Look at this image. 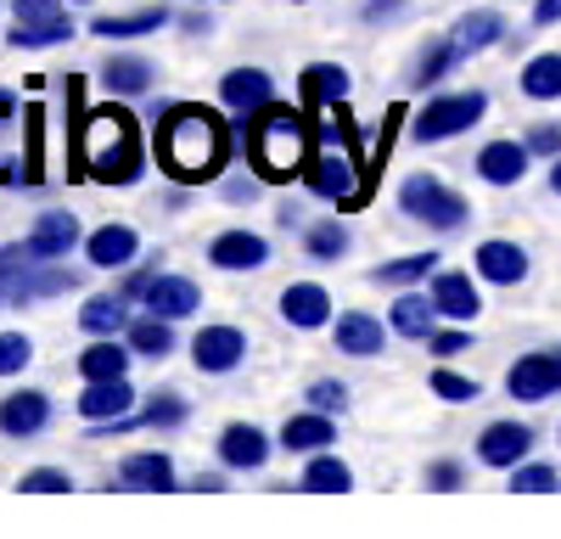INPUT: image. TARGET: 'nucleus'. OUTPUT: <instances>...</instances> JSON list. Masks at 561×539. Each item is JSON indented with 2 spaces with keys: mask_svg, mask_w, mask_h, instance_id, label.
Wrapping results in <instances>:
<instances>
[{
  "mask_svg": "<svg viewBox=\"0 0 561 539\" xmlns=\"http://www.w3.org/2000/svg\"><path fill=\"white\" fill-rule=\"evenodd\" d=\"M304 186L325 203H337V208H365L370 192H377V163L365 158L359 147V129L348 113H332V124L320 129V147L309 152V169H304Z\"/></svg>",
  "mask_w": 561,
  "mask_h": 539,
  "instance_id": "1",
  "label": "nucleus"
},
{
  "mask_svg": "<svg viewBox=\"0 0 561 539\" xmlns=\"http://www.w3.org/2000/svg\"><path fill=\"white\" fill-rule=\"evenodd\" d=\"M225 152H230V135H225V124L208 107L185 102V107H169L163 113V124H158V163L174 180H185V186L214 180L219 163H225Z\"/></svg>",
  "mask_w": 561,
  "mask_h": 539,
  "instance_id": "2",
  "label": "nucleus"
},
{
  "mask_svg": "<svg viewBox=\"0 0 561 539\" xmlns=\"http://www.w3.org/2000/svg\"><path fill=\"white\" fill-rule=\"evenodd\" d=\"M140 169V124L124 107H96L73 129V180H135Z\"/></svg>",
  "mask_w": 561,
  "mask_h": 539,
  "instance_id": "3",
  "label": "nucleus"
},
{
  "mask_svg": "<svg viewBox=\"0 0 561 539\" xmlns=\"http://www.w3.org/2000/svg\"><path fill=\"white\" fill-rule=\"evenodd\" d=\"M309 152H314V135H309V118L293 113V107H259L248 118V158L264 180H293L309 169Z\"/></svg>",
  "mask_w": 561,
  "mask_h": 539,
  "instance_id": "4",
  "label": "nucleus"
},
{
  "mask_svg": "<svg viewBox=\"0 0 561 539\" xmlns=\"http://www.w3.org/2000/svg\"><path fill=\"white\" fill-rule=\"evenodd\" d=\"M399 208L421 225H433V231H455V225H466V197L449 192L444 180L433 174H410L404 186H399Z\"/></svg>",
  "mask_w": 561,
  "mask_h": 539,
  "instance_id": "5",
  "label": "nucleus"
},
{
  "mask_svg": "<svg viewBox=\"0 0 561 539\" xmlns=\"http://www.w3.org/2000/svg\"><path fill=\"white\" fill-rule=\"evenodd\" d=\"M483 96L478 90H449V96H438V102H427L415 113V124H410V135L421 147H433V141H449V135H460V129H472L478 118H483Z\"/></svg>",
  "mask_w": 561,
  "mask_h": 539,
  "instance_id": "6",
  "label": "nucleus"
},
{
  "mask_svg": "<svg viewBox=\"0 0 561 539\" xmlns=\"http://www.w3.org/2000/svg\"><path fill=\"white\" fill-rule=\"evenodd\" d=\"M12 45H23V51H39V45H62L73 39V18L57 7V0H12Z\"/></svg>",
  "mask_w": 561,
  "mask_h": 539,
  "instance_id": "7",
  "label": "nucleus"
},
{
  "mask_svg": "<svg viewBox=\"0 0 561 539\" xmlns=\"http://www.w3.org/2000/svg\"><path fill=\"white\" fill-rule=\"evenodd\" d=\"M505 388H511V399H523V404H539V399L561 393V348H539V354H523L517 366H511Z\"/></svg>",
  "mask_w": 561,
  "mask_h": 539,
  "instance_id": "8",
  "label": "nucleus"
},
{
  "mask_svg": "<svg viewBox=\"0 0 561 539\" xmlns=\"http://www.w3.org/2000/svg\"><path fill=\"white\" fill-rule=\"evenodd\" d=\"M219 102L237 113V118H253L259 107L275 102V84H270L264 68H230V73L219 79Z\"/></svg>",
  "mask_w": 561,
  "mask_h": 539,
  "instance_id": "9",
  "label": "nucleus"
},
{
  "mask_svg": "<svg viewBox=\"0 0 561 539\" xmlns=\"http://www.w3.org/2000/svg\"><path fill=\"white\" fill-rule=\"evenodd\" d=\"M242 354H248V337L237 326H203L192 337V359H197V371H237L242 366Z\"/></svg>",
  "mask_w": 561,
  "mask_h": 539,
  "instance_id": "10",
  "label": "nucleus"
},
{
  "mask_svg": "<svg viewBox=\"0 0 561 539\" xmlns=\"http://www.w3.org/2000/svg\"><path fill=\"white\" fill-rule=\"evenodd\" d=\"M528 449H534V433L523 422H494L478 438V461L483 467H517V461H528Z\"/></svg>",
  "mask_w": 561,
  "mask_h": 539,
  "instance_id": "11",
  "label": "nucleus"
},
{
  "mask_svg": "<svg viewBox=\"0 0 561 539\" xmlns=\"http://www.w3.org/2000/svg\"><path fill=\"white\" fill-rule=\"evenodd\" d=\"M140 298H147V309L163 314V321H185V314H197V303H203L197 282H185V276H152L140 287Z\"/></svg>",
  "mask_w": 561,
  "mask_h": 539,
  "instance_id": "12",
  "label": "nucleus"
},
{
  "mask_svg": "<svg viewBox=\"0 0 561 539\" xmlns=\"http://www.w3.org/2000/svg\"><path fill=\"white\" fill-rule=\"evenodd\" d=\"M34 282H39L34 248H28V242H7V248H0V303L34 298Z\"/></svg>",
  "mask_w": 561,
  "mask_h": 539,
  "instance_id": "13",
  "label": "nucleus"
},
{
  "mask_svg": "<svg viewBox=\"0 0 561 539\" xmlns=\"http://www.w3.org/2000/svg\"><path fill=\"white\" fill-rule=\"evenodd\" d=\"M528 141H489L478 152V174L489 180V186H517V180L528 174Z\"/></svg>",
  "mask_w": 561,
  "mask_h": 539,
  "instance_id": "14",
  "label": "nucleus"
},
{
  "mask_svg": "<svg viewBox=\"0 0 561 539\" xmlns=\"http://www.w3.org/2000/svg\"><path fill=\"white\" fill-rule=\"evenodd\" d=\"M325 314H332V298H325V287H314V282H298V287L280 293V321L298 326V332L325 326Z\"/></svg>",
  "mask_w": 561,
  "mask_h": 539,
  "instance_id": "15",
  "label": "nucleus"
},
{
  "mask_svg": "<svg viewBox=\"0 0 561 539\" xmlns=\"http://www.w3.org/2000/svg\"><path fill=\"white\" fill-rule=\"evenodd\" d=\"M45 422H51V399H45V393L23 388V393H12V399H0V433L28 438V433H39Z\"/></svg>",
  "mask_w": 561,
  "mask_h": 539,
  "instance_id": "16",
  "label": "nucleus"
},
{
  "mask_svg": "<svg viewBox=\"0 0 561 539\" xmlns=\"http://www.w3.org/2000/svg\"><path fill=\"white\" fill-rule=\"evenodd\" d=\"M219 461L237 467V472H253V467L270 461V438H264L259 427H248V422L225 427V433H219Z\"/></svg>",
  "mask_w": 561,
  "mask_h": 539,
  "instance_id": "17",
  "label": "nucleus"
},
{
  "mask_svg": "<svg viewBox=\"0 0 561 539\" xmlns=\"http://www.w3.org/2000/svg\"><path fill=\"white\" fill-rule=\"evenodd\" d=\"M478 276L494 287H517L528 276V253L517 242H483L478 248Z\"/></svg>",
  "mask_w": 561,
  "mask_h": 539,
  "instance_id": "18",
  "label": "nucleus"
},
{
  "mask_svg": "<svg viewBox=\"0 0 561 539\" xmlns=\"http://www.w3.org/2000/svg\"><path fill=\"white\" fill-rule=\"evenodd\" d=\"M129 404H135L129 382H124V377H107V382H90V388H84L79 411H84V422H124Z\"/></svg>",
  "mask_w": 561,
  "mask_h": 539,
  "instance_id": "19",
  "label": "nucleus"
},
{
  "mask_svg": "<svg viewBox=\"0 0 561 539\" xmlns=\"http://www.w3.org/2000/svg\"><path fill=\"white\" fill-rule=\"evenodd\" d=\"M84 253H90V264H96V270H124V264H135L140 237L129 231V225H102V231L84 242Z\"/></svg>",
  "mask_w": 561,
  "mask_h": 539,
  "instance_id": "20",
  "label": "nucleus"
},
{
  "mask_svg": "<svg viewBox=\"0 0 561 539\" xmlns=\"http://www.w3.org/2000/svg\"><path fill=\"white\" fill-rule=\"evenodd\" d=\"M73 242H79V219L73 214H45L34 225V237H28V248H34L39 264H57L62 253H73Z\"/></svg>",
  "mask_w": 561,
  "mask_h": 539,
  "instance_id": "21",
  "label": "nucleus"
},
{
  "mask_svg": "<svg viewBox=\"0 0 561 539\" xmlns=\"http://www.w3.org/2000/svg\"><path fill=\"white\" fill-rule=\"evenodd\" d=\"M208 259H214L219 270H259V264L270 259V242L253 237V231H225V237H214Z\"/></svg>",
  "mask_w": 561,
  "mask_h": 539,
  "instance_id": "22",
  "label": "nucleus"
},
{
  "mask_svg": "<svg viewBox=\"0 0 561 539\" xmlns=\"http://www.w3.org/2000/svg\"><path fill=\"white\" fill-rule=\"evenodd\" d=\"M433 303H438V314H449V321H460V326L483 309V303H478V287L466 282L460 270H444V276L433 282Z\"/></svg>",
  "mask_w": 561,
  "mask_h": 539,
  "instance_id": "23",
  "label": "nucleus"
},
{
  "mask_svg": "<svg viewBox=\"0 0 561 539\" xmlns=\"http://www.w3.org/2000/svg\"><path fill=\"white\" fill-rule=\"evenodd\" d=\"M337 354H354V359L382 354V321H377V314H365V309L343 314V321H337Z\"/></svg>",
  "mask_w": 561,
  "mask_h": 539,
  "instance_id": "24",
  "label": "nucleus"
},
{
  "mask_svg": "<svg viewBox=\"0 0 561 539\" xmlns=\"http://www.w3.org/2000/svg\"><path fill=\"white\" fill-rule=\"evenodd\" d=\"M455 51L460 57H472V51H489L494 39H505V18L500 12H466L460 23H455Z\"/></svg>",
  "mask_w": 561,
  "mask_h": 539,
  "instance_id": "25",
  "label": "nucleus"
},
{
  "mask_svg": "<svg viewBox=\"0 0 561 539\" xmlns=\"http://www.w3.org/2000/svg\"><path fill=\"white\" fill-rule=\"evenodd\" d=\"M325 444H337V433H332V416H325V411L293 416L287 427H280V449H304V456H314V449H325Z\"/></svg>",
  "mask_w": 561,
  "mask_h": 539,
  "instance_id": "26",
  "label": "nucleus"
},
{
  "mask_svg": "<svg viewBox=\"0 0 561 539\" xmlns=\"http://www.w3.org/2000/svg\"><path fill=\"white\" fill-rule=\"evenodd\" d=\"M343 96H348V68H337V62H314V68H304V102H309V107L343 102Z\"/></svg>",
  "mask_w": 561,
  "mask_h": 539,
  "instance_id": "27",
  "label": "nucleus"
},
{
  "mask_svg": "<svg viewBox=\"0 0 561 539\" xmlns=\"http://www.w3.org/2000/svg\"><path fill=\"white\" fill-rule=\"evenodd\" d=\"M102 84L118 90V96H140V90H152V62L147 57H107Z\"/></svg>",
  "mask_w": 561,
  "mask_h": 539,
  "instance_id": "28",
  "label": "nucleus"
},
{
  "mask_svg": "<svg viewBox=\"0 0 561 539\" xmlns=\"http://www.w3.org/2000/svg\"><path fill=\"white\" fill-rule=\"evenodd\" d=\"M393 332L399 337H433V321H438V303L433 298H415V293H404L399 303H393Z\"/></svg>",
  "mask_w": 561,
  "mask_h": 539,
  "instance_id": "29",
  "label": "nucleus"
},
{
  "mask_svg": "<svg viewBox=\"0 0 561 539\" xmlns=\"http://www.w3.org/2000/svg\"><path fill=\"white\" fill-rule=\"evenodd\" d=\"M118 478L129 483V489H174V461L169 456H124V467H118Z\"/></svg>",
  "mask_w": 561,
  "mask_h": 539,
  "instance_id": "30",
  "label": "nucleus"
},
{
  "mask_svg": "<svg viewBox=\"0 0 561 539\" xmlns=\"http://www.w3.org/2000/svg\"><path fill=\"white\" fill-rule=\"evenodd\" d=\"M523 96L534 102H556L561 96V51H545L523 68Z\"/></svg>",
  "mask_w": 561,
  "mask_h": 539,
  "instance_id": "31",
  "label": "nucleus"
},
{
  "mask_svg": "<svg viewBox=\"0 0 561 539\" xmlns=\"http://www.w3.org/2000/svg\"><path fill=\"white\" fill-rule=\"evenodd\" d=\"M79 326H84L90 337H113V332H124V326H129V314H124V303H118V298H84Z\"/></svg>",
  "mask_w": 561,
  "mask_h": 539,
  "instance_id": "32",
  "label": "nucleus"
},
{
  "mask_svg": "<svg viewBox=\"0 0 561 539\" xmlns=\"http://www.w3.org/2000/svg\"><path fill=\"white\" fill-rule=\"evenodd\" d=\"M124 366H129V354L118 348V343H107V337H96L84 354H79V371L90 377V382H107V377H124Z\"/></svg>",
  "mask_w": 561,
  "mask_h": 539,
  "instance_id": "33",
  "label": "nucleus"
},
{
  "mask_svg": "<svg viewBox=\"0 0 561 539\" xmlns=\"http://www.w3.org/2000/svg\"><path fill=\"white\" fill-rule=\"evenodd\" d=\"M129 348L147 354V359H163L174 348V332H169L163 314H140V321H129Z\"/></svg>",
  "mask_w": 561,
  "mask_h": 539,
  "instance_id": "34",
  "label": "nucleus"
},
{
  "mask_svg": "<svg viewBox=\"0 0 561 539\" xmlns=\"http://www.w3.org/2000/svg\"><path fill=\"white\" fill-rule=\"evenodd\" d=\"M163 7H147V12H124V18H96V39H135V34H152L163 28Z\"/></svg>",
  "mask_w": 561,
  "mask_h": 539,
  "instance_id": "35",
  "label": "nucleus"
},
{
  "mask_svg": "<svg viewBox=\"0 0 561 539\" xmlns=\"http://www.w3.org/2000/svg\"><path fill=\"white\" fill-rule=\"evenodd\" d=\"M348 483H354V472H348L337 456L314 449V461H309V472H304V489H314V494H343Z\"/></svg>",
  "mask_w": 561,
  "mask_h": 539,
  "instance_id": "36",
  "label": "nucleus"
},
{
  "mask_svg": "<svg viewBox=\"0 0 561 539\" xmlns=\"http://www.w3.org/2000/svg\"><path fill=\"white\" fill-rule=\"evenodd\" d=\"M433 264H438V253H415V259H393V264H382V270H377V282H388V287H415L421 276H433Z\"/></svg>",
  "mask_w": 561,
  "mask_h": 539,
  "instance_id": "37",
  "label": "nucleus"
},
{
  "mask_svg": "<svg viewBox=\"0 0 561 539\" xmlns=\"http://www.w3.org/2000/svg\"><path fill=\"white\" fill-rule=\"evenodd\" d=\"M455 62H460L455 39H433V45H427V57L415 62V84H438V79H444V73L455 68Z\"/></svg>",
  "mask_w": 561,
  "mask_h": 539,
  "instance_id": "38",
  "label": "nucleus"
},
{
  "mask_svg": "<svg viewBox=\"0 0 561 539\" xmlns=\"http://www.w3.org/2000/svg\"><path fill=\"white\" fill-rule=\"evenodd\" d=\"M433 393L449 399V404H472V399H478V382L460 377V371H449V366H438V371H433Z\"/></svg>",
  "mask_w": 561,
  "mask_h": 539,
  "instance_id": "39",
  "label": "nucleus"
},
{
  "mask_svg": "<svg viewBox=\"0 0 561 539\" xmlns=\"http://www.w3.org/2000/svg\"><path fill=\"white\" fill-rule=\"evenodd\" d=\"M511 489H517V494H545V489H556V467H545V461H517V472H511Z\"/></svg>",
  "mask_w": 561,
  "mask_h": 539,
  "instance_id": "40",
  "label": "nucleus"
},
{
  "mask_svg": "<svg viewBox=\"0 0 561 539\" xmlns=\"http://www.w3.org/2000/svg\"><path fill=\"white\" fill-rule=\"evenodd\" d=\"M135 422H147V427H180L185 422V399H174V393H158L147 411H140Z\"/></svg>",
  "mask_w": 561,
  "mask_h": 539,
  "instance_id": "41",
  "label": "nucleus"
},
{
  "mask_svg": "<svg viewBox=\"0 0 561 539\" xmlns=\"http://www.w3.org/2000/svg\"><path fill=\"white\" fill-rule=\"evenodd\" d=\"M34 359V343L23 337V332H0V377H12V371H23Z\"/></svg>",
  "mask_w": 561,
  "mask_h": 539,
  "instance_id": "42",
  "label": "nucleus"
},
{
  "mask_svg": "<svg viewBox=\"0 0 561 539\" xmlns=\"http://www.w3.org/2000/svg\"><path fill=\"white\" fill-rule=\"evenodd\" d=\"M343 248H348V231H343L337 219H325V225H314V231H309V253L314 259H337Z\"/></svg>",
  "mask_w": 561,
  "mask_h": 539,
  "instance_id": "43",
  "label": "nucleus"
},
{
  "mask_svg": "<svg viewBox=\"0 0 561 539\" xmlns=\"http://www.w3.org/2000/svg\"><path fill=\"white\" fill-rule=\"evenodd\" d=\"M348 404V388L337 382V377H320L314 388H309V411H325V416H337Z\"/></svg>",
  "mask_w": 561,
  "mask_h": 539,
  "instance_id": "44",
  "label": "nucleus"
},
{
  "mask_svg": "<svg viewBox=\"0 0 561 539\" xmlns=\"http://www.w3.org/2000/svg\"><path fill=\"white\" fill-rule=\"evenodd\" d=\"M62 489H73L62 467H34V472L23 478V494H62Z\"/></svg>",
  "mask_w": 561,
  "mask_h": 539,
  "instance_id": "45",
  "label": "nucleus"
},
{
  "mask_svg": "<svg viewBox=\"0 0 561 539\" xmlns=\"http://www.w3.org/2000/svg\"><path fill=\"white\" fill-rule=\"evenodd\" d=\"M18 174V129H12V113H0V180Z\"/></svg>",
  "mask_w": 561,
  "mask_h": 539,
  "instance_id": "46",
  "label": "nucleus"
},
{
  "mask_svg": "<svg viewBox=\"0 0 561 539\" xmlns=\"http://www.w3.org/2000/svg\"><path fill=\"white\" fill-rule=\"evenodd\" d=\"M528 152L561 158V124H534V129H528Z\"/></svg>",
  "mask_w": 561,
  "mask_h": 539,
  "instance_id": "47",
  "label": "nucleus"
},
{
  "mask_svg": "<svg viewBox=\"0 0 561 539\" xmlns=\"http://www.w3.org/2000/svg\"><path fill=\"white\" fill-rule=\"evenodd\" d=\"M427 483H433V489H460L466 472H460V461H433V467H427Z\"/></svg>",
  "mask_w": 561,
  "mask_h": 539,
  "instance_id": "48",
  "label": "nucleus"
},
{
  "mask_svg": "<svg viewBox=\"0 0 561 539\" xmlns=\"http://www.w3.org/2000/svg\"><path fill=\"white\" fill-rule=\"evenodd\" d=\"M427 343H433V354H466V343H472V337H466V326H460V332H433Z\"/></svg>",
  "mask_w": 561,
  "mask_h": 539,
  "instance_id": "49",
  "label": "nucleus"
},
{
  "mask_svg": "<svg viewBox=\"0 0 561 539\" xmlns=\"http://www.w3.org/2000/svg\"><path fill=\"white\" fill-rule=\"evenodd\" d=\"M68 287H73V276H68V270H39L34 298H39V293H68Z\"/></svg>",
  "mask_w": 561,
  "mask_h": 539,
  "instance_id": "50",
  "label": "nucleus"
},
{
  "mask_svg": "<svg viewBox=\"0 0 561 539\" xmlns=\"http://www.w3.org/2000/svg\"><path fill=\"white\" fill-rule=\"evenodd\" d=\"M561 18V0H539V7H534V23H556Z\"/></svg>",
  "mask_w": 561,
  "mask_h": 539,
  "instance_id": "51",
  "label": "nucleus"
},
{
  "mask_svg": "<svg viewBox=\"0 0 561 539\" xmlns=\"http://www.w3.org/2000/svg\"><path fill=\"white\" fill-rule=\"evenodd\" d=\"M550 192H556V197H561V158H556V163H550Z\"/></svg>",
  "mask_w": 561,
  "mask_h": 539,
  "instance_id": "52",
  "label": "nucleus"
}]
</instances>
